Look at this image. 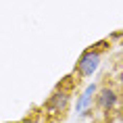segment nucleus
<instances>
[{"label":"nucleus","mask_w":123,"mask_h":123,"mask_svg":"<svg viewBox=\"0 0 123 123\" xmlns=\"http://www.w3.org/2000/svg\"><path fill=\"white\" fill-rule=\"evenodd\" d=\"M98 63H100V52H94V50H88L81 54L77 63V73L79 77H90L92 73L98 69Z\"/></svg>","instance_id":"2"},{"label":"nucleus","mask_w":123,"mask_h":123,"mask_svg":"<svg viewBox=\"0 0 123 123\" xmlns=\"http://www.w3.org/2000/svg\"><path fill=\"white\" fill-rule=\"evenodd\" d=\"M71 102V94L65 90H56L48 98V102H46V111L50 113V115H61V113H65L67 106Z\"/></svg>","instance_id":"1"},{"label":"nucleus","mask_w":123,"mask_h":123,"mask_svg":"<svg viewBox=\"0 0 123 123\" xmlns=\"http://www.w3.org/2000/svg\"><path fill=\"white\" fill-rule=\"evenodd\" d=\"M117 92L113 90V88H102V90L98 92V96H96V102L98 106L102 111H113L117 106Z\"/></svg>","instance_id":"3"},{"label":"nucleus","mask_w":123,"mask_h":123,"mask_svg":"<svg viewBox=\"0 0 123 123\" xmlns=\"http://www.w3.org/2000/svg\"><path fill=\"white\" fill-rule=\"evenodd\" d=\"M19 123H38L36 119H23V121H19Z\"/></svg>","instance_id":"4"},{"label":"nucleus","mask_w":123,"mask_h":123,"mask_svg":"<svg viewBox=\"0 0 123 123\" xmlns=\"http://www.w3.org/2000/svg\"><path fill=\"white\" fill-rule=\"evenodd\" d=\"M119 81H121V86H123V71H121V75H119Z\"/></svg>","instance_id":"5"}]
</instances>
